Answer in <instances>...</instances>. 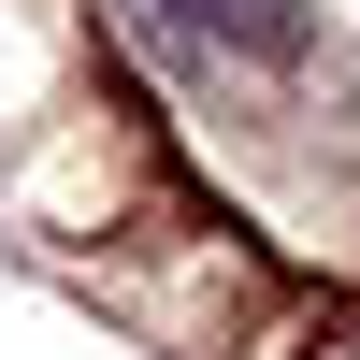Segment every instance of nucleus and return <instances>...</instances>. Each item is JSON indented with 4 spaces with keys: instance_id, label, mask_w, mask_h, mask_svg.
<instances>
[{
    "instance_id": "1",
    "label": "nucleus",
    "mask_w": 360,
    "mask_h": 360,
    "mask_svg": "<svg viewBox=\"0 0 360 360\" xmlns=\"http://www.w3.org/2000/svg\"><path fill=\"white\" fill-rule=\"evenodd\" d=\"M115 15H130L159 58H188V72H217V58L288 72V58L317 44V15H303V0H115Z\"/></svg>"
}]
</instances>
